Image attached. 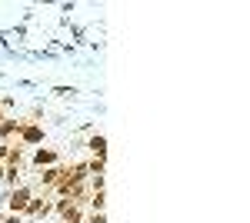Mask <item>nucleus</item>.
<instances>
[{"instance_id":"obj_1","label":"nucleus","mask_w":250,"mask_h":223,"mask_svg":"<svg viewBox=\"0 0 250 223\" xmlns=\"http://www.w3.org/2000/svg\"><path fill=\"white\" fill-rule=\"evenodd\" d=\"M54 213V200H50V193H34L30 197V203L23 210V220H43V217H50Z\"/></svg>"},{"instance_id":"obj_2","label":"nucleus","mask_w":250,"mask_h":223,"mask_svg":"<svg viewBox=\"0 0 250 223\" xmlns=\"http://www.w3.org/2000/svg\"><path fill=\"white\" fill-rule=\"evenodd\" d=\"M34 193H37L34 183H20V186H14V190L7 193V200H3V203H7L10 213H20V217H23V210H27V203H30V197H34Z\"/></svg>"},{"instance_id":"obj_3","label":"nucleus","mask_w":250,"mask_h":223,"mask_svg":"<svg viewBox=\"0 0 250 223\" xmlns=\"http://www.w3.org/2000/svg\"><path fill=\"white\" fill-rule=\"evenodd\" d=\"M43 137H47V133H43V127H40V123H27V120H23L17 143L23 150H27V147H43Z\"/></svg>"},{"instance_id":"obj_4","label":"nucleus","mask_w":250,"mask_h":223,"mask_svg":"<svg viewBox=\"0 0 250 223\" xmlns=\"http://www.w3.org/2000/svg\"><path fill=\"white\" fill-rule=\"evenodd\" d=\"M27 163H30L34 170H47V167H54V163H60V153L54 147H37Z\"/></svg>"},{"instance_id":"obj_5","label":"nucleus","mask_w":250,"mask_h":223,"mask_svg":"<svg viewBox=\"0 0 250 223\" xmlns=\"http://www.w3.org/2000/svg\"><path fill=\"white\" fill-rule=\"evenodd\" d=\"M20 127H23L20 117H7V120H0V143H17Z\"/></svg>"},{"instance_id":"obj_6","label":"nucleus","mask_w":250,"mask_h":223,"mask_svg":"<svg viewBox=\"0 0 250 223\" xmlns=\"http://www.w3.org/2000/svg\"><path fill=\"white\" fill-rule=\"evenodd\" d=\"M83 150H87L90 157H107V137L94 130L90 137H87V140H83Z\"/></svg>"},{"instance_id":"obj_7","label":"nucleus","mask_w":250,"mask_h":223,"mask_svg":"<svg viewBox=\"0 0 250 223\" xmlns=\"http://www.w3.org/2000/svg\"><path fill=\"white\" fill-rule=\"evenodd\" d=\"M87 206H90V213H107V190H90Z\"/></svg>"},{"instance_id":"obj_8","label":"nucleus","mask_w":250,"mask_h":223,"mask_svg":"<svg viewBox=\"0 0 250 223\" xmlns=\"http://www.w3.org/2000/svg\"><path fill=\"white\" fill-rule=\"evenodd\" d=\"M57 97H77V87H54Z\"/></svg>"},{"instance_id":"obj_9","label":"nucleus","mask_w":250,"mask_h":223,"mask_svg":"<svg viewBox=\"0 0 250 223\" xmlns=\"http://www.w3.org/2000/svg\"><path fill=\"white\" fill-rule=\"evenodd\" d=\"M83 223H107V213H87Z\"/></svg>"},{"instance_id":"obj_10","label":"nucleus","mask_w":250,"mask_h":223,"mask_svg":"<svg viewBox=\"0 0 250 223\" xmlns=\"http://www.w3.org/2000/svg\"><path fill=\"white\" fill-rule=\"evenodd\" d=\"M0 223H23L20 213H7V217H0Z\"/></svg>"},{"instance_id":"obj_11","label":"nucleus","mask_w":250,"mask_h":223,"mask_svg":"<svg viewBox=\"0 0 250 223\" xmlns=\"http://www.w3.org/2000/svg\"><path fill=\"white\" fill-rule=\"evenodd\" d=\"M0 206H3V193H0Z\"/></svg>"}]
</instances>
